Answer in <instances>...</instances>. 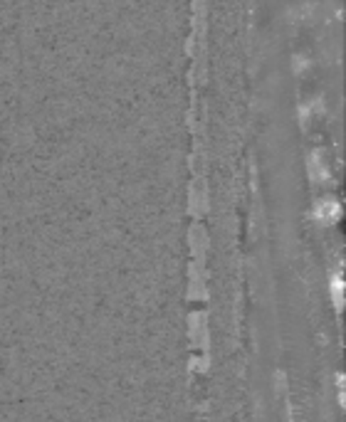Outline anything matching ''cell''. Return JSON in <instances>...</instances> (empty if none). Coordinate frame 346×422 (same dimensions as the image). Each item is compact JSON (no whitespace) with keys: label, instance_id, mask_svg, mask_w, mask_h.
Here are the masks:
<instances>
[{"label":"cell","instance_id":"6da1fadb","mask_svg":"<svg viewBox=\"0 0 346 422\" xmlns=\"http://www.w3.org/2000/svg\"><path fill=\"white\" fill-rule=\"evenodd\" d=\"M188 343L193 351L208 353L210 333H208V316L203 311H193L188 316Z\"/></svg>","mask_w":346,"mask_h":422},{"label":"cell","instance_id":"7a4b0ae2","mask_svg":"<svg viewBox=\"0 0 346 422\" xmlns=\"http://www.w3.org/2000/svg\"><path fill=\"white\" fill-rule=\"evenodd\" d=\"M208 296V289H205V277H200L198 269H190V289H188V299H200L203 301Z\"/></svg>","mask_w":346,"mask_h":422},{"label":"cell","instance_id":"3957f363","mask_svg":"<svg viewBox=\"0 0 346 422\" xmlns=\"http://www.w3.org/2000/svg\"><path fill=\"white\" fill-rule=\"evenodd\" d=\"M334 304H337V309H342L344 306V294H342V281H334Z\"/></svg>","mask_w":346,"mask_h":422}]
</instances>
